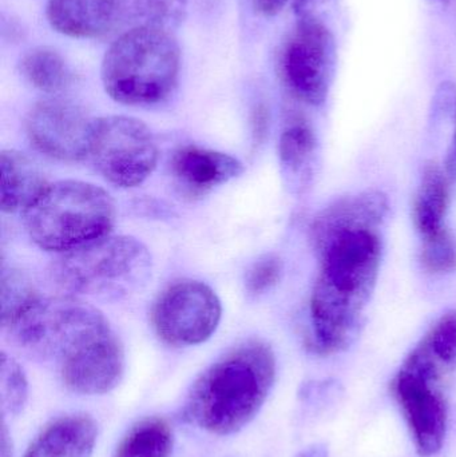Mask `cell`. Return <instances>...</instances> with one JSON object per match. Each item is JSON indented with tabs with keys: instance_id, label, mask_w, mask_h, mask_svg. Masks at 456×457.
<instances>
[{
	"instance_id": "7c38bea8",
	"label": "cell",
	"mask_w": 456,
	"mask_h": 457,
	"mask_svg": "<svg viewBox=\"0 0 456 457\" xmlns=\"http://www.w3.org/2000/svg\"><path fill=\"white\" fill-rule=\"evenodd\" d=\"M93 120L74 102L45 99L29 110L26 133L35 149L47 157L78 162L87 158Z\"/></svg>"
},
{
	"instance_id": "83f0119b",
	"label": "cell",
	"mask_w": 456,
	"mask_h": 457,
	"mask_svg": "<svg viewBox=\"0 0 456 457\" xmlns=\"http://www.w3.org/2000/svg\"><path fill=\"white\" fill-rule=\"evenodd\" d=\"M329 0H294V12L300 18H316L315 12L326 5Z\"/></svg>"
},
{
	"instance_id": "44dd1931",
	"label": "cell",
	"mask_w": 456,
	"mask_h": 457,
	"mask_svg": "<svg viewBox=\"0 0 456 457\" xmlns=\"http://www.w3.org/2000/svg\"><path fill=\"white\" fill-rule=\"evenodd\" d=\"M19 69L27 82L43 93H62L71 85L70 67L63 56L53 48H32L21 59Z\"/></svg>"
},
{
	"instance_id": "4dcf8cb0",
	"label": "cell",
	"mask_w": 456,
	"mask_h": 457,
	"mask_svg": "<svg viewBox=\"0 0 456 457\" xmlns=\"http://www.w3.org/2000/svg\"><path fill=\"white\" fill-rule=\"evenodd\" d=\"M0 457H12V445H11L10 435H8L7 427L3 424L2 427V448H0Z\"/></svg>"
},
{
	"instance_id": "e0dca14e",
	"label": "cell",
	"mask_w": 456,
	"mask_h": 457,
	"mask_svg": "<svg viewBox=\"0 0 456 457\" xmlns=\"http://www.w3.org/2000/svg\"><path fill=\"white\" fill-rule=\"evenodd\" d=\"M0 206L4 213H23L47 187L39 168L15 150H4L0 154Z\"/></svg>"
},
{
	"instance_id": "cb8c5ba5",
	"label": "cell",
	"mask_w": 456,
	"mask_h": 457,
	"mask_svg": "<svg viewBox=\"0 0 456 457\" xmlns=\"http://www.w3.org/2000/svg\"><path fill=\"white\" fill-rule=\"evenodd\" d=\"M420 263L431 274H450L456 271V241L447 230L423 239Z\"/></svg>"
},
{
	"instance_id": "277c9868",
	"label": "cell",
	"mask_w": 456,
	"mask_h": 457,
	"mask_svg": "<svg viewBox=\"0 0 456 457\" xmlns=\"http://www.w3.org/2000/svg\"><path fill=\"white\" fill-rule=\"evenodd\" d=\"M179 67L181 53L170 31L129 29L106 51L102 83L110 98L118 104L150 106L173 93Z\"/></svg>"
},
{
	"instance_id": "8992f818",
	"label": "cell",
	"mask_w": 456,
	"mask_h": 457,
	"mask_svg": "<svg viewBox=\"0 0 456 457\" xmlns=\"http://www.w3.org/2000/svg\"><path fill=\"white\" fill-rule=\"evenodd\" d=\"M449 373L420 354L407 356L393 381V392L422 456H433L446 439Z\"/></svg>"
},
{
	"instance_id": "2e32d148",
	"label": "cell",
	"mask_w": 456,
	"mask_h": 457,
	"mask_svg": "<svg viewBox=\"0 0 456 457\" xmlns=\"http://www.w3.org/2000/svg\"><path fill=\"white\" fill-rule=\"evenodd\" d=\"M96 435L98 428L90 416H63L42 429L24 457H90Z\"/></svg>"
},
{
	"instance_id": "484cf974",
	"label": "cell",
	"mask_w": 456,
	"mask_h": 457,
	"mask_svg": "<svg viewBox=\"0 0 456 457\" xmlns=\"http://www.w3.org/2000/svg\"><path fill=\"white\" fill-rule=\"evenodd\" d=\"M422 343L442 361L456 370V311L439 317L422 338Z\"/></svg>"
},
{
	"instance_id": "ba28073f",
	"label": "cell",
	"mask_w": 456,
	"mask_h": 457,
	"mask_svg": "<svg viewBox=\"0 0 456 457\" xmlns=\"http://www.w3.org/2000/svg\"><path fill=\"white\" fill-rule=\"evenodd\" d=\"M158 157L157 142L141 120L123 115L93 120L87 158L110 184L126 189L144 184Z\"/></svg>"
},
{
	"instance_id": "ac0fdd59",
	"label": "cell",
	"mask_w": 456,
	"mask_h": 457,
	"mask_svg": "<svg viewBox=\"0 0 456 457\" xmlns=\"http://www.w3.org/2000/svg\"><path fill=\"white\" fill-rule=\"evenodd\" d=\"M281 170L288 187L302 192L311 184L318 157L315 131L304 120H294L284 129L278 144Z\"/></svg>"
},
{
	"instance_id": "d4e9b609",
	"label": "cell",
	"mask_w": 456,
	"mask_h": 457,
	"mask_svg": "<svg viewBox=\"0 0 456 457\" xmlns=\"http://www.w3.org/2000/svg\"><path fill=\"white\" fill-rule=\"evenodd\" d=\"M0 383L3 411H7L10 415H19L26 404L29 386L21 365L4 352L2 353Z\"/></svg>"
},
{
	"instance_id": "5b68a950",
	"label": "cell",
	"mask_w": 456,
	"mask_h": 457,
	"mask_svg": "<svg viewBox=\"0 0 456 457\" xmlns=\"http://www.w3.org/2000/svg\"><path fill=\"white\" fill-rule=\"evenodd\" d=\"M152 268V255L141 241L106 236L62 254L51 265L50 276L66 292L120 300L144 289Z\"/></svg>"
},
{
	"instance_id": "f546056e",
	"label": "cell",
	"mask_w": 456,
	"mask_h": 457,
	"mask_svg": "<svg viewBox=\"0 0 456 457\" xmlns=\"http://www.w3.org/2000/svg\"><path fill=\"white\" fill-rule=\"evenodd\" d=\"M446 171L450 177L456 179V126L454 137H452V147H450L449 158H447Z\"/></svg>"
},
{
	"instance_id": "ffe728a7",
	"label": "cell",
	"mask_w": 456,
	"mask_h": 457,
	"mask_svg": "<svg viewBox=\"0 0 456 457\" xmlns=\"http://www.w3.org/2000/svg\"><path fill=\"white\" fill-rule=\"evenodd\" d=\"M118 29L173 31L184 21L189 0H112Z\"/></svg>"
},
{
	"instance_id": "6da1fadb",
	"label": "cell",
	"mask_w": 456,
	"mask_h": 457,
	"mask_svg": "<svg viewBox=\"0 0 456 457\" xmlns=\"http://www.w3.org/2000/svg\"><path fill=\"white\" fill-rule=\"evenodd\" d=\"M320 271L311 295V346L329 356L350 348L364 327L383 258L377 228H353L316 252Z\"/></svg>"
},
{
	"instance_id": "4fadbf2b",
	"label": "cell",
	"mask_w": 456,
	"mask_h": 457,
	"mask_svg": "<svg viewBox=\"0 0 456 457\" xmlns=\"http://www.w3.org/2000/svg\"><path fill=\"white\" fill-rule=\"evenodd\" d=\"M388 214L387 195L380 190H366L339 198L320 212L311 225V244L318 252L329 239L353 228L382 227Z\"/></svg>"
},
{
	"instance_id": "1f68e13d",
	"label": "cell",
	"mask_w": 456,
	"mask_h": 457,
	"mask_svg": "<svg viewBox=\"0 0 456 457\" xmlns=\"http://www.w3.org/2000/svg\"><path fill=\"white\" fill-rule=\"evenodd\" d=\"M297 457H327V451L323 447L308 448Z\"/></svg>"
},
{
	"instance_id": "4316f807",
	"label": "cell",
	"mask_w": 456,
	"mask_h": 457,
	"mask_svg": "<svg viewBox=\"0 0 456 457\" xmlns=\"http://www.w3.org/2000/svg\"><path fill=\"white\" fill-rule=\"evenodd\" d=\"M283 274V262L275 254L260 258L246 276V289L252 295H262L272 289L280 281Z\"/></svg>"
},
{
	"instance_id": "8fae6325",
	"label": "cell",
	"mask_w": 456,
	"mask_h": 457,
	"mask_svg": "<svg viewBox=\"0 0 456 457\" xmlns=\"http://www.w3.org/2000/svg\"><path fill=\"white\" fill-rule=\"evenodd\" d=\"M59 361L67 388L82 395L112 391L125 370L122 344L109 321L80 338Z\"/></svg>"
},
{
	"instance_id": "d6986e66",
	"label": "cell",
	"mask_w": 456,
	"mask_h": 457,
	"mask_svg": "<svg viewBox=\"0 0 456 457\" xmlns=\"http://www.w3.org/2000/svg\"><path fill=\"white\" fill-rule=\"evenodd\" d=\"M450 176L439 163L428 162L415 195L412 220L422 239L444 230L450 205Z\"/></svg>"
},
{
	"instance_id": "7a4b0ae2",
	"label": "cell",
	"mask_w": 456,
	"mask_h": 457,
	"mask_svg": "<svg viewBox=\"0 0 456 457\" xmlns=\"http://www.w3.org/2000/svg\"><path fill=\"white\" fill-rule=\"evenodd\" d=\"M275 380L276 357L270 346L246 341L195 380L187 397V418L211 434H236L256 418Z\"/></svg>"
},
{
	"instance_id": "603a6c76",
	"label": "cell",
	"mask_w": 456,
	"mask_h": 457,
	"mask_svg": "<svg viewBox=\"0 0 456 457\" xmlns=\"http://www.w3.org/2000/svg\"><path fill=\"white\" fill-rule=\"evenodd\" d=\"M2 325L10 324L31 301L37 297L24 274L15 269H2Z\"/></svg>"
},
{
	"instance_id": "5bb4252c",
	"label": "cell",
	"mask_w": 456,
	"mask_h": 457,
	"mask_svg": "<svg viewBox=\"0 0 456 457\" xmlns=\"http://www.w3.org/2000/svg\"><path fill=\"white\" fill-rule=\"evenodd\" d=\"M171 170L187 193L201 195L240 177L244 166L237 158L225 153L187 146L174 154Z\"/></svg>"
},
{
	"instance_id": "7402d4cb",
	"label": "cell",
	"mask_w": 456,
	"mask_h": 457,
	"mask_svg": "<svg viewBox=\"0 0 456 457\" xmlns=\"http://www.w3.org/2000/svg\"><path fill=\"white\" fill-rule=\"evenodd\" d=\"M173 431L161 418L145 419L134 426L115 451L114 457H170Z\"/></svg>"
},
{
	"instance_id": "52a82bcc",
	"label": "cell",
	"mask_w": 456,
	"mask_h": 457,
	"mask_svg": "<svg viewBox=\"0 0 456 457\" xmlns=\"http://www.w3.org/2000/svg\"><path fill=\"white\" fill-rule=\"evenodd\" d=\"M107 321L102 312L72 297L37 295L10 324L11 341L37 357H58L98 324Z\"/></svg>"
},
{
	"instance_id": "f1b7e54d",
	"label": "cell",
	"mask_w": 456,
	"mask_h": 457,
	"mask_svg": "<svg viewBox=\"0 0 456 457\" xmlns=\"http://www.w3.org/2000/svg\"><path fill=\"white\" fill-rule=\"evenodd\" d=\"M288 0H252L257 12L264 16H275L286 7Z\"/></svg>"
},
{
	"instance_id": "30bf717a",
	"label": "cell",
	"mask_w": 456,
	"mask_h": 457,
	"mask_svg": "<svg viewBox=\"0 0 456 457\" xmlns=\"http://www.w3.org/2000/svg\"><path fill=\"white\" fill-rule=\"evenodd\" d=\"M221 313V303L213 289L190 279L163 290L153 306L152 321L157 335L169 345L192 346L213 336Z\"/></svg>"
},
{
	"instance_id": "3957f363",
	"label": "cell",
	"mask_w": 456,
	"mask_h": 457,
	"mask_svg": "<svg viewBox=\"0 0 456 457\" xmlns=\"http://www.w3.org/2000/svg\"><path fill=\"white\" fill-rule=\"evenodd\" d=\"M114 221V201L106 190L71 179L47 185L23 212L32 242L62 254L109 236Z\"/></svg>"
},
{
	"instance_id": "9c48e42d",
	"label": "cell",
	"mask_w": 456,
	"mask_h": 457,
	"mask_svg": "<svg viewBox=\"0 0 456 457\" xmlns=\"http://www.w3.org/2000/svg\"><path fill=\"white\" fill-rule=\"evenodd\" d=\"M336 46L318 18H300L281 54V72L294 96L311 106L326 102L334 80Z\"/></svg>"
},
{
	"instance_id": "9a60e30c",
	"label": "cell",
	"mask_w": 456,
	"mask_h": 457,
	"mask_svg": "<svg viewBox=\"0 0 456 457\" xmlns=\"http://www.w3.org/2000/svg\"><path fill=\"white\" fill-rule=\"evenodd\" d=\"M46 15L67 37L93 39L118 31L112 0H50Z\"/></svg>"
}]
</instances>
